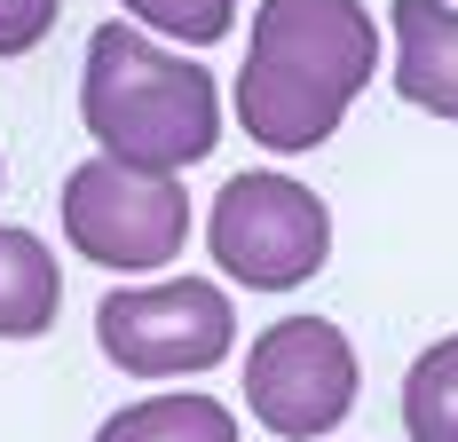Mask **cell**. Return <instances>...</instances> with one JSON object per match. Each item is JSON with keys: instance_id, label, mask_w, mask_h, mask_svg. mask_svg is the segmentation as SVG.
<instances>
[{"instance_id": "cell-8", "label": "cell", "mask_w": 458, "mask_h": 442, "mask_svg": "<svg viewBox=\"0 0 458 442\" xmlns=\"http://www.w3.org/2000/svg\"><path fill=\"white\" fill-rule=\"evenodd\" d=\"M64 309V268L32 229H0V340H40Z\"/></svg>"}, {"instance_id": "cell-7", "label": "cell", "mask_w": 458, "mask_h": 442, "mask_svg": "<svg viewBox=\"0 0 458 442\" xmlns=\"http://www.w3.org/2000/svg\"><path fill=\"white\" fill-rule=\"evenodd\" d=\"M395 88L427 119H458V8L451 0H395Z\"/></svg>"}, {"instance_id": "cell-5", "label": "cell", "mask_w": 458, "mask_h": 442, "mask_svg": "<svg viewBox=\"0 0 458 442\" xmlns=\"http://www.w3.org/2000/svg\"><path fill=\"white\" fill-rule=\"evenodd\" d=\"M95 340L135 379H182V371H214L237 348V309L206 276H158V285L103 293Z\"/></svg>"}, {"instance_id": "cell-4", "label": "cell", "mask_w": 458, "mask_h": 442, "mask_svg": "<svg viewBox=\"0 0 458 442\" xmlns=\"http://www.w3.org/2000/svg\"><path fill=\"white\" fill-rule=\"evenodd\" d=\"M64 237L80 261L119 268V276L166 268L190 237V190L182 174H142L119 158H88L64 174Z\"/></svg>"}, {"instance_id": "cell-12", "label": "cell", "mask_w": 458, "mask_h": 442, "mask_svg": "<svg viewBox=\"0 0 458 442\" xmlns=\"http://www.w3.org/2000/svg\"><path fill=\"white\" fill-rule=\"evenodd\" d=\"M55 16H64V0H0V55L40 47L55 32Z\"/></svg>"}, {"instance_id": "cell-10", "label": "cell", "mask_w": 458, "mask_h": 442, "mask_svg": "<svg viewBox=\"0 0 458 442\" xmlns=\"http://www.w3.org/2000/svg\"><path fill=\"white\" fill-rule=\"evenodd\" d=\"M403 435L458 442V332L411 355V371H403Z\"/></svg>"}, {"instance_id": "cell-1", "label": "cell", "mask_w": 458, "mask_h": 442, "mask_svg": "<svg viewBox=\"0 0 458 442\" xmlns=\"http://www.w3.org/2000/svg\"><path fill=\"white\" fill-rule=\"evenodd\" d=\"M371 64L379 32L364 0H261L237 72V119L276 158L317 150L371 88Z\"/></svg>"}, {"instance_id": "cell-6", "label": "cell", "mask_w": 458, "mask_h": 442, "mask_svg": "<svg viewBox=\"0 0 458 442\" xmlns=\"http://www.w3.org/2000/svg\"><path fill=\"white\" fill-rule=\"evenodd\" d=\"M356 403V348L332 316H276L245 348V411L284 442L332 435Z\"/></svg>"}, {"instance_id": "cell-9", "label": "cell", "mask_w": 458, "mask_h": 442, "mask_svg": "<svg viewBox=\"0 0 458 442\" xmlns=\"http://www.w3.org/2000/svg\"><path fill=\"white\" fill-rule=\"evenodd\" d=\"M95 442H237V419H229L214 395H150L111 411Z\"/></svg>"}, {"instance_id": "cell-2", "label": "cell", "mask_w": 458, "mask_h": 442, "mask_svg": "<svg viewBox=\"0 0 458 442\" xmlns=\"http://www.w3.org/2000/svg\"><path fill=\"white\" fill-rule=\"evenodd\" d=\"M80 119L103 158L142 174H182L222 142V88L198 55L142 40L135 24H95L88 72H80Z\"/></svg>"}, {"instance_id": "cell-13", "label": "cell", "mask_w": 458, "mask_h": 442, "mask_svg": "<svg viewBox=\"0 0 458 442\" xmlns=\"http://www.w3.org/2000/svg\"><path fill=\"white\" fill-rule=\"evenodd\" d=\"M0 182H8V166H0Z\"/></svg>"}, {"instance_id": "cell-3", "label": "cell", "mask_w": 458, "mask_h": 442, "mask_svg": "<svg viewBox=\"0 0 458 442\" xmlns=\"http://www.w3.org/2000/svg\"><path fill=\"white\" fill-rule=\"evenodd\" d=\"M206 245H214V268L237 276L245 293H293L332 261V214L309 182L253 166V174L222 182Z\"/></svg>"}, {"instance_id": "cell-11", "label": "cell", "mask_w": 458, "mask_h": 442, "mask_svg": "<svg viewBox=\"0 0 458 442\" xmlns=\"http://www.w3.org/2000/svg\"><path fill=\"white\" fill-rule=\"evenodd\" d=\"M135 24H150V32H166V40H229V24H237V0H119Z\"/></svg>"}]
</instances>
